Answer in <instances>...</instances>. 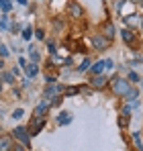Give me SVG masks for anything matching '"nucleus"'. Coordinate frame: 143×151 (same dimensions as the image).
<instances>
[{"mask_svg": "<svg viewBox=\"0 0 143 151\" xmlns=\"http://www.w3.org/2000/svg\"><path fill=\"white\" fill-rule=\"evenodd\" d=\"M57 123H59V125H70L72 123V114L70 112H61L59 119H57Z\"/></svg>", "mask_w": 143, "mask_h": 151, "instance_id": "f8f14e48", "label": "nucleus"}, {"mask_svg": "<svg viewBox=\"0 0 143 151\" xmlns=\"http://www.w3.org/2000/svg\"><path fill=\"white\" fill-rule=\"evenodd\" d=\"M92 43H94L96 49H100V51H104V49L110 47V39L104 37V35H94V37H92Z\"/></svg>", "mask_w": 143, "mask_h": 151, "instance_id": "f03ea898", "label": "nucleus"}, {"mask_svg": "<svg viewBox=\"0 0 143 151\" xmlns=\"http://www.w3.org/2000/svg\"><path fill=\"white\" fill-rule=\"evenodd\" d=\"M10 8H12V4H10V0H0V10L6 14V12H10Z\"/></svg>", "mask_w": 143, "mask_h": 151, "instance_id": "ddd939ff", "label": "nucleus"}, {"mask_svg": "<svg viewBox=\"0 0 143 151\" xmlns=\"http://www.w3.org/2000/svg\"><path fill=\"white\" fill-rule=\"evenodd\" d=\"M10 147H12L10 137H8V135H2V137H0V151H8Z\"/></svg>", "mask_w": 143, "mask_h": 151, "instance_id": "6e6552de", "label": "nucleus"}, {"mask_svg": "<svg viewBox=\"0 0 143 151\" xmlns=\"http://www.w3.org/2000/svg\"><path fill=\"white\" fill-rule=\"evenodd\" d=\"M137 94H139V92H137L135 88H131V90H129V94H127L125 98H127V100H129V104H131L133 100H137Z\"/></svg>", "mask_w": 143, "mask_h": 151, "instance_id": "dca6fc26", "label": "nucleus"}, {"mask_svg": "<svg viewBox=\"0 0 143 151\" xmlns=\"http://www.w3.org/2000/svg\"><path fill=\"white\" fill-rule=\"evenodd\" d=\"M88 68H92V63H90V59H84V61H82V63L78 65V70H80V72H86Z\"/></svg>", "mask_w": 143, "mask_h": 151, "instance_id": "a211bd4d", "label": "nucleus"}, {"mask_svg": "<svg viewBox=\"0 0 143 151\" xmlns=\"http://www.w3.org/2000/svg\"><path fill=\"white\" fill-rule=\"evenodd\" d=\"M25 70H27V76H29V78H35V76L39 74V68H37V63H29Z\"/></svg>", "mask_w": 143, "mask_h": 151, "instance_id": "9b49d317", "label": "nucleus"}, {"mask_svg": "<svg viewBox=\"0 0 143 151\" xmlns=\"http://www.w3.org/2000/svg\"><path fill=\"white\" fill-rule=\"evenodd\" d=\"M129 2H141V0H129Z\"/></svg>", "mask_w": 143, "mask_h": 151, "instance_id": "2f4dec72", "label": "nucleus"}, {"mask_svg": "<svg viewBox=\"0 0 143 151\" xmlns=\"http://www.w3.org/2000/svg\"><path fill=\"white\" fill-rule=\"evenodd\" d=\"M29 53H31V61H33V63H37V61L41 59V55H39V51H37V49H33V47H31V51H29Z\"/></svg>", "mask_w": 143, "mask_h": 151, "instance_id": "f3484780", "label": "nucleus"}, {"mask_svg": "<svg viewBox=\"0 0 143 151\" xmlns=\"http://www.w3.org/2000/svg\"><path fill=\"white\" fill-rule=\"evenodd\" d=\"M14 151H25V149L23 147H14Z\"/></svg>", "mask_w": 143, "mask_h": 151, "instance_id": "7c9ffc66", "label": "nucleus"}, {"mask_svg": "<svg viewBox=\"0 0 143 151\" xmlns=\"http://www.w3.org/2000/svg\"><path fill=\"white\" fill-rule=\"evenodd\" d=\"M2 70H4V63H2V59H0V72H2Z\"/></svg>", "mask_w": 143, "mask_h": 151, "instance_id": "c85d7f7f", "label": "nucleus"}, {"mask_svg": "<svg viewBox=\"0 0 143 151\" xmlns=\"http://www.w3.org/2000/svg\"><path fill=\"white\" fill-rule=\"evenodd\" d=\"M110 90H113L117 96H127L129 90H131L129 80H125V78H113V80H110Z\"/></svg>", "mask_w": 143, "mask_h": 151, "instance_id": "f257e3e1", "label": "nucleus"}, {"mask_svg": "<svg viewBox=\"0 0 143 151\" xmlns=\"http://www.w3.org/2000/svg\"><path fill=\"white\" fill-rule=\"evenodd\" d=\"M127 80H129V82H139V76L135 74V72H131V74H129V78H127Z\"/></svg>", "mask_w": 143, "mask_h": 151, "instance_id": "a878e982", "label": "nucleus"}, {"mask_svg": "<svg viewBox=\"0 0 143 151\" xmlns=\"http://www.w3.org/2000/svg\"><path fill=\"white\" fill-rule=\"evenodd\" d=\"M121 35H123V39H125V43H127V45H131V47L135 45V41H137V39H135V33H133L131 29H123V31H121Z\"/></svg>", "mask_w": 143, "mask_h": 151, "instance_id": "0eeeda50", "label": "nucleus"}, {"mask_svg": "<svg viewBox=\"0 0 143 151\" xmlns=\"http://www.w3.org/2000/svg\"><path fill=\"white\" fill-rule=\"evenodd\" d=\"M8 17H6V14H2V19H0V29H4V31H6V29H8Z\"/></svg>", "mask_w": 143, "mask_h": 151, "instance_id": "412c9836", "label": "nucleus"}, {"mask_svg": "<svg viewBox=\"0 0 143 151\" xmlns=\"http://www.w3.org/2000/svg\"><path fill=\"white\" fill-rule=\"evenodd\" d=\"M104 31H106V37L113 41V37H115V27H113V25H106V27H104Z\"/></svg>", "mask_w": 143, "mask_h": 151, "instance_id": "6ab92c4d", "label": "nucleus"}, {"mask_svg": "<svg viewBox=\"0 0 143 151\" xmlns=\"http://www.w3.org/2000/svg\"><path fill=\"white\" fill-rule=\"evenodd\" d=\"M0 90H2V82H0Z\"/></svg>", "mask_w": 143, "mask_h": 151, "instance_id": "72a5a7b5", "label": "nucleus"}, {"mask_svg": "<svg viewBox=\"0 0 143 151\" xmlns=\"http://www.w3.org/2000/svg\"><path fill=\"white\" fill-rule=\"evenodd\" d=\"M123 21H125L127 29H137V27H141L143 17H139V14H129V17H125Z\"/></svg>", "mask_w": 143, "mask_h": 151, "instance_id": "20e7f679", "label": "nucleus"}, {"mask_svg": "<svg viewBox=\"0 0 143 151\" xmlns=\"http://www.w3.org/2000/svg\"><path fill=\"white\" fill-rule=\"evenodd\" d=\"M0 78H2V82H6V84H12V82H14V74H8V72H2Z\"/></svg>", "mask_w": 143, "mask_h": 151, "instance_id": "2eb2a0df", "label": "nucleus"}, {"mask_svg": "<svg viewBox=\"0 0 143 151\" xmlns=\"http://www.w3.org/2000/svg\"><path fill=\"white\" fill-rule=\"evenodd\" d=\"M129 125V114H123L121 112V127H127Z\"/></svg>", "mask_w": 143, "mask_h": 151, "instance_id": "5701e85b", "label": "nucleus"}, {"mask_svg": "<svg viewBox=\"0 0 143 151\" xmlns=\"http://www.w3.org/2000/svg\"><path fill=\"white\" fill-rule=\"evenodd\" d=\"M35 35H37V39H45V37H43V35H45V33H43V29H37V31H35Z\"/></svg>", "mask_w": 143, "mask_h": 151, "instance_id": "bb28decb", "label": "nucleus"}, {"mask_svg": "<svg viewBox=\"0 0 143 151\" xmlns=\"http://www.w3.org/2000/svg\"><path fill=\"white\" fill-rule=\"evenodd\" d=\"M23 114H25V112H23V108H17V110L12 112V119H21Z\"/></svg>", "mask_w": 143, "mask_h": 151, "instance_id": "b1692460", "label": "nucleus"}, {"mask_svg": "<svg viewBox=\"0 0 143 151\" xmlns=\"http://www.w3.org/2000/svg\"><path fill=\"white\" fill-rule=\"evenodd\" d=\"M141 31H143V21H141Z\"/></svg>", "mask_w": 143, "mask_h": 151, "instance_id": "473e14b6", "label": "nucleus"}, {"mask_svg": "<svg viewBox=\"0 0 143 151\" xmlns=\"http://www.w3.org/2000/svg\"><path fill=\"white\" fill-rule=\"evenodd\" d=\"M61 92V86H57V84H53V86H47L45 88V98H51L53 104H57V94Z\"/></svg>", "mask_w": 143, "mask_h": 151, "instance_id": "423d86ee", "label": "nucleus"}, {"mask_svg": "<svg viewBox=\"0 0 143 151\" xmlns=\"http://www.w3.org/2000/svg\"><path fill=\"white\" fill-rule=\"evenodd\" d=\"M19 65H21V68H27L29 63H27V59H23V57H21V59H19Z\"/></svg>", "mask_w": 143, "mask_h": 151, "instance_id": "cd10ccee", "label": "nucleus"}, {"mask_svg": "<svg viewBox=\"0 0 143 151\" xmlns=\"http://www.w3.org/2000/svg\"><path fill=\"white\" fill-rule=\"evenodd\" d=\"M12 135H14V139H19L23 145H29V131H27L25 127H17V129L12 131Z\"/></svg>", "mask_w": 143, "mask_h": 151, "instance_id": "39448f33", "label": "nucleus"}, {"mask_svg": "<svg viewBox=\"0 0 143 151\" xmlns=\"http://www.w3.org/2000/svg\"><path fill=\"white\" fill-rule=\"evenodd\" d=\"M10 53H8V47L6 45H0V59H6Z\"/></svg>", "mask_w": 143, "mask_h": 151, "instance_id": "aec40b11", "label": "nucleus"}, {"mask_svg": "<svg viewBox=\"0 0 143 151\" xmlns=\"http://www.w3.org/2000/svg\"><path fill=\"white\" fill-rule=\"evenodd\" d=\"M104 82H106V80H104L102 76H96V78H92V86H94V88H102V86H104Z\"/></svg>", "mask_w": 143, "mask_h": 151, "instance_id": "4468645a", "label": "nucleus"}, {"mask_svg": "<svg viewBox=\"0 0 143 151\" xmlns=\"http://www.w3.org/2000/svg\"><path fill=\"white\" fill-rule=\"evenodd\" d=\"M31 33H33V31H31V29L27 27V29L23 31V39H27V41H29V39H31Z\"/></svg>", "mask_w": 143, "mask_h": 151, "instance_id": "393cba45", "label": "nucleus"}, {"mask_svg": "<svg viewBox=\"0 0 143 151\" xmlns=\"http://www.w3.org/2000/svg\"><path fill=\"white\" fill-rule=\"evenodd\" d=\"M70 12H72V17H74V19H80V17L84 14V12H82V8H80L76 2H72V4H70Z\"/></svg>", "mask_w": 143, "mask_h": 151, "instance_id": "9d476101", "label": "nucleus"}, {"mask_svg": "<svg viewBox=\"0 0 143 151\" xmlns=\"http://www.w3.org/2000/svg\"><path fill=\"white\" fill-rule=\"evenodd\" d=\"M17 2H19V4H27V0H17Z\"/></svg>", "mask_w": 143, "mask_h": 151, "instance_id": "c756f323", "label": "nucleus"}, {"mask_svg": "<svg viewBox=\"0 0 143 151\" xmlns=\"http://www.w3.org/2000/svg\"><path fill=\"white\" fill-rule=\"evenodd\" d=\"M51 104H53V102H49V98H45V100L41 102V104H37V106H35V112H33V116H39V119H43V114H45L49 108H51Z\"/></svg>", "mask_w": 143, "mask_h": 151, "instance_id": "7ed1b4c3", "label": "nucleus"}, {"mask_svg": "<svg viewBox=\"0 0 143 151\" xmlns=\"http://www.w3.org/2000/svg\"><path fill=\"white\" fill-rule=\"evenodd\" d=\"M133 141H135L137 149H139V151H143V147H141V139H139V133H135V135H133Z\"/></svg>", "mask_w": 143, "mask_h": 151, "instance_id": "4be33fe9", "label": "nucleus"}, {"mask_svg": "<svg viewBox=\"0 0 143 151\" xmlns=\"http://www.w3.org/2000/svg\"><path fill=\"white\" fill-rule=\"evenodd\" d=\"M104 68H106V61H98V63L92 65V74H94V76H102Z\"/></svg>", "mask_w": 143, "mask_h": 151, "instance_id": "1a4fd4ad", "label": "nucleus"}]
</instances>
